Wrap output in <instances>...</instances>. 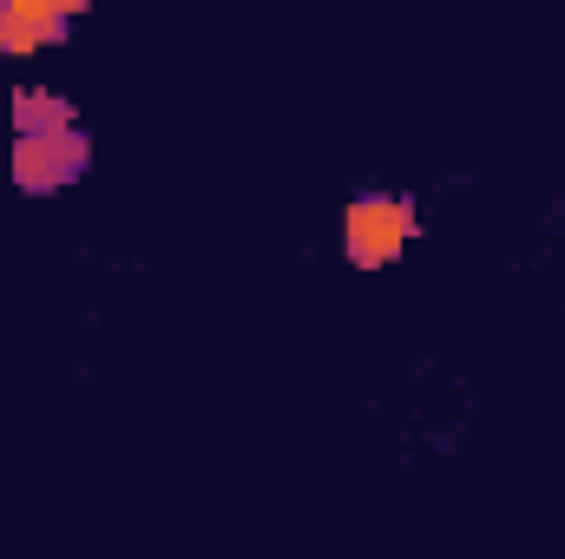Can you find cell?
<instances>
[{"label": "cell", "mask_w": 565, "mask_h": 559, "mask_svg": "<svg viewBox=\"0 0 565 559\" xmlns=\"http://www.w3.org/2000/svg\"><path fill=\"white\" fill-rule=\"evenodd\" d=\"M93 165V145L86 133H33V139H13V184L33 191V198H53L66 184H79Z\"/></svg>", "instance_id": "cell-2"}, {"label": "cell", "mask_w": 565, "mask_h": 559, "mask_svg": "<svg viewBox=\"0 0 565 559\" xmlns=\"http://www.w3.org/2000/svg\"><path fill=\"white\" fill-rule=\"evenodd\" d=\"M33 133H73V99L53 86L13 93V139H33Z\"/></svg>", "instance_id": "cell-4"}, {"label": "cell", "mask_w": 565, "mask_h": 559, "mask_svg": "<svg viewBox=\"0 0 565 559\" xmlns=\"http://www.w3.org/2000/svg\"><path fill=\"white\" fill-rule=\"evenodd\" d=\"M79 13H86L79 0H0V53L7 60H33V53L60 46Z\"/></svg>", "instance_id": "cell-3"}, {"label": "cell", "mask_w": 565, "mask_h": 559, "mask_svg": "<svg viewBox=\"0 0 565 559\" xmlns=\"http://www.w3.org/2000/svg\"><path fill=\"white\" fill-rule=\"evenodd\" d=\"M415 238H422V211L402 191H362L342 211V251L355 271H388Z\"/></svg>", "instance_id": "cell-1"}]
</instances>
